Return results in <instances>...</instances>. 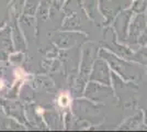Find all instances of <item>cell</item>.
<instances>
[{
  "label": "cell",
  "mask_w": 147,
  "mask_h": 132,
  "mask_svg": "<svg viewBox=\"0 0 147 132\" xmlns=\"http://www.w3.org/2000/svg\"><path fill=\"white\" fill-rule=\"evenodd\" d=\"M59 105L61 107H66L69 105V98H68L66 95H61L59 97Z\"/></svg>",
  "instance_id": "obj_1"
},
{
  "label": "cell",
  "mask_w": 147,
  "mask_h": 132,
  "mask_svg": "<svg viewBox=\"0 0 147 132\" xmlns=\"http://www.w3.org/2000/svg\"><path fill=\"white\" fill-rule=\"evenodd\" d=\"M0 88H2V82L0 81Z\"/></svg>",
  "instance_id": "obj_2"
}]
</instances>
